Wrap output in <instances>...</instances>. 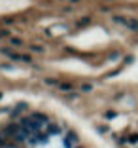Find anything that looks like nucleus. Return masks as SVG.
<instances>
[{"label":"nucleus","mask_w":138,"mask_h":148,"mask_svg":"<svg viewBox=\"0 0 138 148\" xmlns=\"http://www.w3.org/2000/svg\"><path fill=\"white\" fill-rule=\"evenodd\" d=\"M40 125H42V123H40V122H34V118H25V120H23V127H25V129H29V133H30V131H38Z\"/></svg>","instance_id":"1"}]
</instances>
